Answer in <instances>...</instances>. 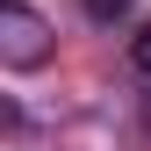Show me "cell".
<instances>
[{"mask_svg": "<svg viewBox=\"0 0 151 151\" xmlns=\"http://www.w3.org/2000/svg\"><path fill=\"white\" fill-rule=\"evenodd\" d=\"M43 58H50V22L29 7V0H0V65L36 72Z\"/></svg>", "mask_w": 151, "mask_h": 151, "instance_id": "obj_1", "label": "cell"}, {"mask_svg": "<svg viewBox=\"0 0 151 151\" xmlns=\"http://www.w3.org/2000/svg\"><path fill=\"white\" fill-rule=\"evenodd\" d=\"M79 7H86V22L115 29V22H129V7H137V0H79Z\"/></svg>", "mask_w": 151, "mask_h": 151, "instance_id": "obj_2", "label": "cell"}, {"mask_svg": "<svg viewBox=\"0 0 151 151\" xmlns=\"http://www.w3.org/2000/svg\"><path fill=\"white\" fill-rule=\"evenodd\" d=\"M129 65H137V72H144V79H151V22H144L137 36H129Z\"/></svg>", "mask_w": 151, "mask_h": 151, "instance_id": "obj_3", "label": "cell"}]
</instances>
